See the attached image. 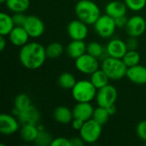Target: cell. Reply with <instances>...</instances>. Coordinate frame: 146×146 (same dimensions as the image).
Masks as SVG:
<instances>
[{
	"instance_id": "9a60e30c",
	"label": "cell",
	"mask_w": 146,
	"mask_h": 146,
	"mask_svg": "<svg viewBox=\"0 0 146 146\" xmlns=\"http://www.w3.org/2000/svg\"><path fill=\"white\" fill-rule=\"evenodd\" d=\"M126 77L133 84L143 86L146 84V67L141 64L127 68Z\"/></svg>"
},
{
	"instance_id": "e575fe53",
	"label": "cell",
	"mask_w": 146,
	"mask_h": 146,
	"mask_svg": "<svg viewBox=\"0 0 146 146\" xmlns=\"http://www.w3.org/2000/svg\"><path fill=\"white\" fill-rule=\"evenodd\" d=\"M51 146H71L70 139L65 137H57L53 139Z\"/></svg>"
},
{
	"instance_id": "d4e9b609",
	"label": "cell",
	"mask_w": 146,
	"mask_h": 146,
	"mask_svg": "<svg viewBox=\"0 0 146 146\" xmlns=\"http://www.w3.org/2000/svg\"><path fill=\"white\" fill-rule=\"evenodd\" d=\"M5 6L12 13H25L30 7V0H7Z\"/></svg>"
},
{
	"instance_id": "f546056e",
	"label": "cell",
	"mask_w": 146,
	"mask_h": 146,
	"mask_svg": "<svg viewBox=\"0 0 146 146\" xmlns=\"http://www.w3.org/2000/svg\"><path fill=\"white\" fill-rule=\"evenodd\" d=\"M110 116L111 115H110L107 108L102 107V106H98L97 108L94 109L92 119L95 120L99 124H101L102 126H104L109 121Z\"/></svg>"
},
{
	"instance_id": "30bf717a",
	"label": "cell",
	"mask_w": 146,
	"mask_h": 146,
	"mask_svg": "<svg viewBox=\"0 0 146 146\" xmlns=\"http://www.w3.org/2000/svg\"><path fill=\"white\" fill-rule=\"evenodd\" d=\"M67 33L72 40H85L89 34L88 25L78 18L74 19L68 24Z\"/></svg>"
},
{
	"instance_id": "60d3db41",
	"label": "cell",
	"mask_w": 146,
	"mask_h": 146,
	"mask_svg": "<svg viewBox=\"0 0 146 146\" xmlns=\"http://www.w3.org/2000/svg\"><path fill=\"white\" fill-rule=\"evenodd\" d=\"M107 110H108V111H109L110 115H114L116 113V110H117L115 104H113V105H111L110 107H107Z\"/></svg>"
},
{
	"instance_id": "f1b7e54d",
	"label": "cell",
	"mask_w": 146,
	"mask_h": 146,
	"mask_svg": "<svg viewBox=\"0 0 146 146\" xmlns=\"http://www.w3.org/2000/svg\"><path fill=\"white\" fill-rule=\"evenodd\" d=\"M38 127L39 129L38 136L34 141V144L38 146H51V143L54 138H52L51 134L47 132L42 125L38 124Z\"/></svg>"
},
{
	"instance_id": "ffe728a7",
	"label": "cell",
	"mask_w": 146,
	"mask_h": 146,
	"mask_svg": "<svg viewBox=\"0 0 146 146\" xmlns=\"http://www.w3.org/2000/svg\"><path fill=\"white\" fill-rule=\"evenodd\" d=\"M38 131L39 129L38 127V125H33V124L21 125L19 130L20 138L24 143H27V144L34 143L38 136Z\"/></svg>"
},
{
	"instance_id": "484cf974",
	"label": "cell",
	"mask_w": 146,
	"mask_h": 146,
	"mask_svg": "<svg viewBox=\"0 0 146 146\" xmlns=\"http://www.w3.org/2000/svg\"><path fill=\"white\" fill-rule=\"evenodd\" d=\"M86 52L94 57L100 59H104L108 56L106 53V49L98 41H92L87 44Z\"/></svg>"
},
{
	"instance_id": "44dd1931",
	"label": "cell",
	"mask_w": 146,
	"mask_h": 146,
	"mask_svg": "<svg viewBox=\"0 0 146 146\" xmlns=\"http://www.w3.org/2000/svg\"><path fill=\"white\" fill-rule=\"evenodd\" d=\"M53 118L54 120L62 125H67L72 122L74 119L73 110H70L67 106H58L55 109L53 112Z\"/></svg>"
},
{
	"instance_id": "277c9868",
	"label": "cell",
	"mask_w": 146,
	"mask_h": 146,
	"mask_svg": "<svg viewBox=\"0 0 146 146\" xmlns=\"http://www.w3.org/2000/svg\"><path fill=\"white\" fill-rule=\"evenodd\" d=\"M110 80H121L126 77L127 67L121 58L107 56L102 60L100 67Z\"/></svg>"
},
{
	"instance_id": "d590c367",
	"label": "cell",
	"mask_w": 146,
	"mask_h": 146,
	"mask_svg": "<svg viewBox=\"0 0 146 146\" xmlns=\"http://www.w3.org/2000/svg\"><path fill=\"white\" fill-rule=\"evenodd\" d=\"M127 49L129 50H138V47H139V41H138V38H135V37H129L127 41Z\"/></svg>"
},
{
	"instance_id": "ac0fdd59",
	"label": "cell",
	"mask_w": 146,
	"mask_h": 146,
	"mask_svg": "<svg viewBox=\"0 0 146 146\" xmlns=\"http://www.w3.org/2000/svg\"><path fill=\"white\" fill-rule=\"evenodd\" d=\"M105 14L110 15V17L115 19L120 16L127 15V7L124 1L120 0H113L109 2L105 5Z\"/></svg>"
},
{
	"instance_id": "5b68a950",
	"label": "cell",
	"mask_w": 146,
	"mask_h": 146,
	"mask_svg": "<svg viewBox=\"0 0 146 146\" xmlns=\"http://www.w3.org/2000/svg\"><path fill=\"white\" fill-rule=\"evenodd\" d=\"M96 33L102 38H111L116 29V24L115 19L108 15L107 14L101 15L97 21L93 25Z\"/></svg>"
},
{
	"instance_id": "ab89813d",
	"label": "cell",
	"mask_w": 146,
	"mask_h": 146,
	"mask_svg": "<svg viewBox=\"0 0 146 146\" xmlns=\"http://www.w3.org/2000/svg\"><path fill=\"white\" fill-rule=\"evenodd\" d=\"M6 45H7V40L5 38V36L1 35V37H0V50L3 51Z\"/></svg>"
},
{
	"instance_id": "f35d334b",
	"label": "cell",
	"mask_w": 146,
	"mask_h": 146,
	"mask_svg": "<svg viewBox=\"0 0 146 146\" xmlns=\"http://www.w3.org/2000/svg\"><path fill=\"white\" fill-rule=\"evenodd\" d=\"M84 124V121H82L81 120H79V119H76V118H74L72 122H71V127L75 131H80L82 127Z\"/></svg>"
},
{
	"instance_id": "7a4b0ae2",
	"label": "cell",
	"mask_w": 146,
	"mask_h": 146,
	"mask_svg": "<svg viewBox=\"0 0 146 146\" xmlns=\"http://www.w3.org/2000/svg\"><path fill=\"white\" fill-rule=\"evenodd\" d=\"M74 13L78 19L88 26H93L102 15L99 6L92 0H79L75 4Z\"/></svg>"
},
{
	"instance_id": "4dcf8cb0",
	"label": "cell",
	"mask_w": 146,
	"mask_h": 146,
	"mask_svg": "<svg viewBox=\"0 0 146 146\" xmlns=\"http://www.w3.org/2000/svg\"><path fill=\"white\" fill-rule=\"evenodd\" d=\"M122 60L127 68H131V67H133L135 65L139 64L140 60H141V56H140V54L138 52L137 50H128L127 51V53L125 54V56L122 57Z\"/></svg>"
},
{
	"instance_id": "836d02e7",
	"label": "cell",
	"mask_w": 146,
	"mask_h": 146,
	"mask_svg": "<svg viewBox=\"0 0 146 146\" xmlns=\"http://www.w3.org/2000/svg\"><path fill=\"white\" fill-rule=\"evenodd\" d=\"M13 20H14V22H15V25L17 26V27H23L26 21H27V15L25 14V13H13Z\"/></svg>"
},
{
	"instance_id": "8fae6325",
	"label": "cell",
	"mask_w": 146,
	"mask_h": 146,
	"mask_svg": "<svg viewBox=\"0 0 146 146\" xmlns=\"http://www.w3.org/2000/svg\"><path fill=\"white\" fill-rule=\"evenodd\" d=\"M21 127L18 118L13 114H2L0 115V133L5 136H10L19 132Z\"/></svg>"
},
{
	"instance_id": "8992f818",
	"label": "cell",
	"mask_w": 146,
	"mask_h": 146,
	"mask_svg": "<svg viewBox=\"0 0 146 146\" xmlns=\"http://www.w3.org/2000/svg\"><path fill=\"white\" fill-rule=\"evenodd\" d=\"M103 133V126L92 118L85 121L81 129L79 131L80 136L86 144H94L101 137Z\"/></svg>"
},
{
	"instance_id": "b9f144b4",
	"label": "cell",
	"mask_w": 146,
	"mask_h": 146,
	"mask_svg": "<svg viewBox=\"0 0 146 146\" xmlns=\"http://www.w3.org/2000/svg\"><path fill=\"white\" fill-rule=\"evenodd\" d=\"M6 1H7V0H0V3H1V4H5Z\"/></svg>"
},
{
	"instance_id": "52a82bcc",
	"label": "cell",
	"mask_w": 146,
	"mask_h": 146,
	"mask_svg": "<svg viewBox=\"0 0 146 146\" xmlns=\"http://www.w3.org/2000/svg\"><path fill=\"white\" fill-rule=\"evenodd\" d=\"M74 65L80 73L86 75H91L101 67L99 59L92 56L87 52L75 59Z\"/></svg>"
},
{
	"instance_id": "d6a6232c",
	"label": "cell",
	"mask_w": 146,
	"mask_h": 146,
	"mask_svg": "<svg viewBox=\"0 0 146 146\" xmlns=\"http://www.w3.org/2000/svg\"><path fill=\"white\" fill-rule=\"evenodd\" d=\"M136 134L143 142H146V121L138 123L136 127Z\"/></svg>"
},
{
	"instance_id": "5bb4252c",
	"label": "cell",
	"mask_w": 146,
	"mask_h": 146,
	"mask_svg": "<svg viewBox=\"0 0 146 146\" xmlns=\"http://www.w3.org/2000/svg\"><path fill=\"white\" fill-rule=\"evenodd\" d=\"M16 117L18 118L21 125H24V124L38 125L39 124V121L41 119V114L37 107H35L33 104H31L29 107H27L24 110L20 111L17 114Z\"/></svg>"
},
{
	"instance_id": "83f0119b",
	"label": "cell",
	"mask_w": 146,
	"mask_h": 146,
	"mask_svg": "<svg viewBox=\"0 0 146 146\" xmlns=\"http://www.w3.org/2000/svg\"><path fill=\"white\" fill-rule=\"evenodd\" d=\"M46 55L49 59H57L59 58L65 51L63 45L60 42H51L46 47Z\"/></svg>"
},
{
	"instance_id": "ba28073f",
	"label": "cell",
	"mask_w": 146,
	"mask_h": 146,
	"mask_svg": "<svg viewBox=\"0 0 146 146\" xmlns=\"http://www.w3.org/2000/svg\"><path fill=\"white\" fill-rule=\"evenodd\" d=\"M118 98L117 89L112 85H107L103 88L98 90L96 95V103L98 106L102 107H110L113 104H115Z\"/></svg>"
},
{
	"instance_id": "7c38bea8",
	"label": "cell",
	"mask_w": 146,
	"mask_h": 146,
	"mask_svg": "<svg viewBox=\"0 0 146 146\" xmlns=\"http://www.w3.org/2000/svg\"><path fill=\"white\" fill-rule=\"evenodd\" d=\"M30 38H40L45 31V25L44 21L37 15H27V21L23 26Z\"/></svg>"
},
{
	"instance_id": "4316f807",
	"label": "cell",
	"mask_w": 146,
	"mask_h": 146,
	"mask_svg": "<svg viewBox=\"0 0 146 146\" xmlns=\"http://www.w3.org/2000/svg\"><path fill=\"white\" fill-rule=\"evenodd\" d=\"M76 82L77 80L75 76L69 72L62 73L57 79L58 86L64 90H72V88L76 84Z\"/></svg>"
},
{
	"instance_id": "7402d4cb",
	"label": "cell",
	"mask_w": 146,
	"mask_h": 146,
	"mask_svg": "<svg viewBox=\"0 0 146 146\" xmlns=\"http://www.w3.org/2000/svg\"><path fill=\"white\" fill-rule=\"evenodd\" d=\"M32 104L31 98L27 94L20 93L14 99V108L12 110V114L14 115H17L20 111L24 110L27 107H29Z\"/></svg>"
},
{
	"instance_id": "603a6c76",
	"label": "cell",
	"mask_w": 146,
	"mask_h": 146,
	"mask_svg": "<svg viewBox=\"0 0 146 146\" xmlns=\"http://www.w3.org/2000/svg\"><path fill=\"white\" fill-rule=\"evenodd\" d=\"M15 27L12 15L8 13L2 12L0 14V35L8 36Z\"/></svg>"
},
{
	"instance_id": "4fadbf2b",
	"label": "cell",
	"mask_w": 146,
	"mask_h": 146,
	"mask_svg": "<svg viewBox=\"0 0 146 146\" xmlns=\"http://www.w3.org/2000/svg\"><path fill=\"white\" fill-rule=\"evenodd\" d=\"M105 49L108 56L121 59H122V57L128 50L126 41L119 38H111L108 42Z\"/></svg>"
},
{
	"instance_id": "6da1fadb",
	"label": "cell",
	"mask_w": 146,
	"mask_h": 146,
	"mask_svg": "<svg viewBox=\"0 0 146 146\" xmlns=\"http://www.w3.org/2000/svg\"><path fill=\"white\" fill-rule=\"evenodd\" d=\"M47 59L45 47L38 42L32 41L21 47L19 60L21 65L30 70L41 68Z\"/></svg>"
},
{
	"instance_id": "8d00e7d4",
	"label": "cell",
	"mask_w": 146,
	"mask_h": 146,
	"mask_svg": "<svg viewBox=\"0 0 146 146\" xmlns=\"http://www.w3.org/2000/svg\"><path fill=\"white\" fill-rule=\"evenodd\" d=\"M127 21H128V17L127 15L120 16V17L115 19L116 27H117V28H120V29H122V28L125 29L127 23Z\"/></svg>"
},
{
	"instance_id": "9c48e42d",
	"label": "cell",
	"mask_w": 146,
	"mask_h": 146,
	"mask_svg": "<svg viewBox=\"0 0 146 146\" xmlns=\"http://www.w3.org/2000/svg\"><path fill=\"white\" fill-rule=\"evenodd\" d=\"M125 31L129 37L139 38L146 31V20L140 15H134L128 17Z\"/></svg>"
},
{
	"instance_id": "cb8c5ba5",
	"label": "cell",
	"mask_w": 146,
	"mask_h": 146,
	"mask_svg": "<svg viewBox=\"0 0 146 146\" xmlns=\"http://www.w3.org/2000/svg\"><path fill=\"white\" fill-rule=\"evenodd\" d=\"M90 80L94 85V86L98 90L100 88H103L104 86L110 84V78L105 74V72L100 68L97 71H95L93 74L90 75Z\"/></svg>"
},
{
	"instance_id": "e0dca14e",
	"label": "cell",
	"mask_w": 146,
	"mask_h": 146,
	"mask_svg": "<svg viewBox=\"0 0 146 146\" xmlns=\"http://www.w3.org/2000/svg\"><path fill=\"white\" fill-rule=\"evenodd\" d=\"M94 107L91 103H77L73 108L74 118L81 120L82 121H86L92 118Z\"/></svg>"
},
{
	"instance_id": "74e56055",
	"label": "cell",
	"mask_w": 146,
	"mask_h": 146,
	"mask_svg": "<svg viewBox=\"0 0 146 146\" xmlns=\"http://www.w3.org/2000/svg\"><path fill=\"white\" fill-rule=\"evenodd\" d=\"M70 142H71V146H84L86 145V142L82 139L80 136L71 138Z\"/></svg>"
},
{
	"instance_id": "d6986e66",
	"label": "cell",
	"mask_w": 146,
	"mask_h": 146,
	"mask_svg": "<svg viewBox=\"0 0 146 146\" xmlns=\"http://www.w3.org/2000/svg\"><path fill=\"white\" fill-rule=\"evenodd\" d=\"M87 44L85 40H72L68 43L65 48V52L68 56L71 59H77L85 53H86Z\"/></svg>"
},
{
	"instance_id": "1f68e13d",
	"label": "cell",
	"mask_w": 146,
	"mask_h": 146,
	"mask_svg": "<svg viewBox=\"0 0 146 146\" xmlns=\"http://www.w3.org/2000/svg\"><path fill=\"white\" fill-rule=\"evenodd\" d=\"M128 9L133 12L142 11L146 7V0H123Z\"/></svg>"
},
{
	"instance_id": "3957f363",
	"label": "cell",
	"mask_w": 146,
	"mask_h": 146,
	"mask_svg": "<svg viewBox=\"0 0 146 146\" xmlns=\"http://www.w3.org/2000/svg\"><path fill=\"white\" fill-rule=\"evenodd\" d=\"M98 89L90 80H77L71 90L73 99L76 103H91L96 98Z\"/></svg>"
},
{
	"instance_id": "2e32d148",
	"label": "cell",
	"mask_w": 146,
	"mask_h": 146,
	"mask_svg": "<svg viewBox=\"0 0 146 146\" xmlns=\"http://www.w3.org/2000/svg\"><path fill=\"white\" fill-rule=\"evenodd\" d=\"M10 44L16 47H22L29 42L30 36L23 27L15 26L7 36Z\"/></svg>"
}]
</instances>
